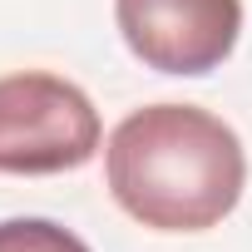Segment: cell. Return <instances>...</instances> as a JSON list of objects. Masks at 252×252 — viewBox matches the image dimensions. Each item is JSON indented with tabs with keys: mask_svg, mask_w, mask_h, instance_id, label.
<instances>
[{
	"mask_svg": "<svg viewBox=\"0 0 252 252\" xmlns=\"http://www.w3.org/2000/svg\"><path fill=\"white\" fill-rule=\"evenodd\" d=\"M104 178L134 222L154 232H208L237 208L247 154L218 114L198 104H149L109 134Z\"/></svg>",
	"mask_w": 252,
	"mask_h": 252,
	"instance_id": "6da1fadb",
	"label": "cell"
},
{
	"mask_svg": "<svg viewBox=\"0 0 252 252\" xmlns=\"http://www.w3.org/2000/svg\"><path fill=\"white\" fill-rule=\"evenodd\" d=\"M99 154V109L50 69L0 79V173L45 178L84 168Z\"/></svg>",
	"mask_w": 252,
	"mask_h": 252,
	"instance_id": "7a4b0ae2",
	"label": "cell"
},
{
	"mask_svg": "<svg viewBox=\"0 0 252 252\" xmlns=\"http://www.w3.org/2000/svg\"><path fill=\"white\" fill-rule=\"evenodd\" d=\"M114 20L149 69L213 74L242 35V0H114Z\"/></svg>",
	"mask_w": 252,
	"mask_h": 252,
	"instance_id": "3957f363",
	"label": "cell"
},
{
	"mask_svg": "<svg viewBox=\"0 0 252 252\" xmlns=\"http://www.w3.org/2000/svg\"><path fill=\"white\" fill-rule=\"evenodd\" d=\"M0 252H89V242L50 218H5L0 222Z\"/></svg>",
	"mask_w": 252,
	"mask_h": 252,
	"instance_id": "277c9868",
	"label": "cell"
}]
</instances>
